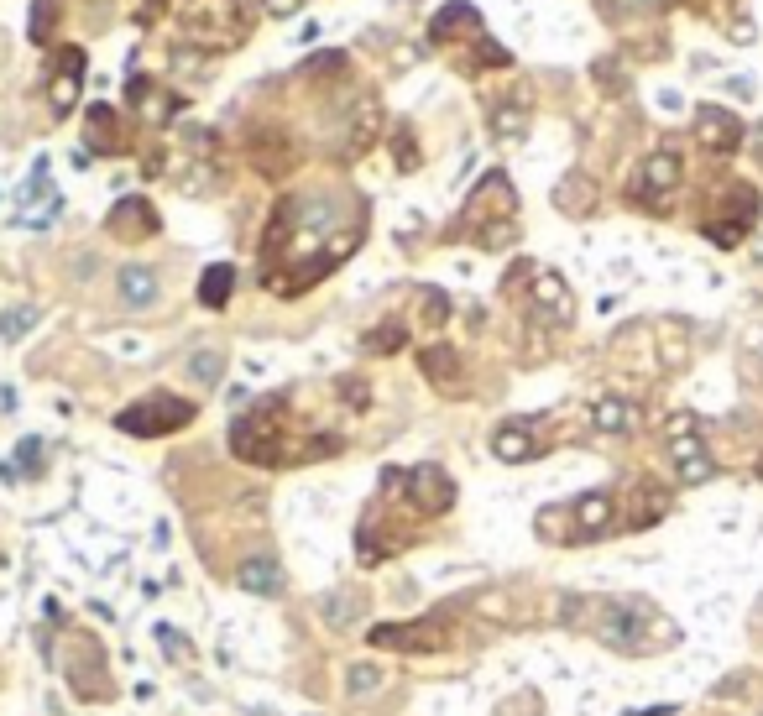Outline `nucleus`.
<instances>
[{
    "label": "nucleus",
    "instance_id": "obj_10",
    "mask_svg": "<svg viewBox=\"0 0 763 716\" xmlns=\"http://www.w3.org/2000/svg\"><path fill=\"white\" fill-rule=\"evenodd\" d=\"M115 293H121L126 309H152L157 293H163V283H157V272L147 262H131V267L115 272Z\"/></svg>",
    "mask_w": 763,
    "mask_h": 716
},
{
    "label": "nucleus",
    "instance_id": "obj_29",
    "mask_svg": "<svg viewBox=\"0 0 763 716\" xmlns=\"http://www.w3.org/2000/svg\"><path fill=\"white\" fill-rule=\"evenodd\" d=\"M21 466H27V471H42V440H21Z\"/></svg>",
    "mask_w": 763,
    "mask_h": 716
},
{
    "label": "nucleus",
    "instance_id": "obj_6",
    "mask_svg": "<svg viewBox=\"0 0 763 716\" xmlns=\"http://www.w3.org/2000/svg\"><path fill=\"white\" fill-rule=\"evenodd\" d=\"M680 173H685V163H680V152H654V157H643V168H638V183H633V194L643 199V204H664V194H675L680 189Z\"/></svg>",
    "mask_w": 763,
    "mask_h": 716
},
{
    "label": "nucleus",
    "instance_id": "obj_5",
    "mask_svg": "<svg viewBox=\"0 0 763 716\" xmlns=\"http://www.w3.org/2000/svg\"><path fill=\"white\" fill-rule=\"evenodd\" d=\"M398 487L413 497V507H419L424 518H439V513H450V507H455V481L439 466H413V471L398 466Z\"/></svg>",
    "mask_w": 763,
    "mask_h": 716
},
{
    "label": "nucleus",
    "instance_id": "obj_25",
    "mask_svg": "<svg viewBox=\"0 0 763 716\" xmlns=\"http://www.w3.org/2000/svg\"><path fill=\"white\" fill-rule=\"evenodd\" d=\"M110 115H115L110 105H89V136H95V147H100V152L115 147V136H110Z\"/></svg>",
    "mask_w": 763,
    "mask_h": 716
},
{
    "label": "nucleus",
    "instance_id": "obj_16",
    "mask_svg": "<svg viewBox=\"0 0 763 716\" xmlns=\"http://www.w3.org/2000/svg\"><path fill=\"white\" fill-rule=\"evenodd\" d=\"M455 32L481 37V16H476V6H466V0H455V6H445L434 16V42H450Z\"/></svg>",
    "mask_w": 763,
    "mask_h": 716
},
{
    "label": "nucleus",
    "instance_id": "obj_30",
    "mask_svg": "<svg viewBox=\"0 0 763 716\" xmlns=\"http://www.w3.org/2000/svg\"><path fill=\"white\" fill-rule=\"evenodd\" d=\"M298 6H304V0H267V11H272V16H293Z\"/></svg>",
    "mask_w": 763,
    "mask_h": 716
},
{
    "label": "nucleus",
    "instance_id": "obj_14",
    "mask_svg": "<svg viewBox=\"0 0 763 716\" xmlns=\"http://www.w3.org/2000/svg\"><path fill=\"white\" fill-rule=\"evenodd\" d=\"M534 309L549 314L554 325H570V288L560 272H534Z\"/></svg>",
    "mask_w": 763,
    "mask_h": 716
},
{
    "label": "nucleus",
    "instance_id": "obj_20",
    "mask_svg": "<svg viewBox=\"0 0 763 716\" xmlns=\"http://www.w3.org/2000/svg\"><path fill=\"white\" fill-rule=\"evenodd\" d=\"M382 664H351V675H345V696L351 701H372L377 690H382Z\"/></svg>",
    "mask_w": 763,
    "mask_h": 716
},
{
    "label": "nucleus",
    "instance_id": "obj_28",
    "mask_svg": "<svg viewBox=\"0 0 763 716\" xmlns=\"http://www.w3.org/2000/svg\"><path fill=\"white\" fill-rule=\"evenodd\" d=\"M424 304H429V325H445V319H450V304H445V293H424Z\"/></svg>",
    "mask_w": 763,
    "mask_h": 716
},
{
    "label": "nucleus",
    "instance_id": "obj_26",
    "mask_svg": "<svg viewBox=\"0 0 763 716\" xmlns=\"http://www.w3.org/2000/svg\"><path fill=\"white\" fill-rule=\"evenodd\" d=\"M53 16H58V0H37V6H32V42L53 37Z\"/></svg>",
    "mask_w": 763,
    "mask_h": 716
},
{
    "label": "nucleus",
    "instance_id": "obj_4",
    "mask_svg": "<svg viewBox=\"0 0 763 716\" xmlns=\"http://www.w3.org/2000/svg\"><path fill=\"white\" fill-rule=\"evenodd\" d=\"M669 460H675V471L685 487H701V481L716 476V460L706 455L701 434H696V419L680 413V419H669Z\"/></svg>",
    "mask_w": 763,
    "mask_h": 716
},
{
    "label": "nucleus",
    "instance_id": "obj_7",
    "mask_svg": "<svg viewBox=\"0 0 763 716\" xmlns=\"http://www.w3.org/2000/svg\"><path fill=\"white\" fill-rule=\"evenodd\" d=\"M696 136L706 152H737V142H743V121H737L732 110L722 105H701L696 110Z\"/></svg>",
    "mask_w": 763,
    "mask_h": 716
},
{
    "label": "nucleus",
    "instance_id": "obj_23",
    "mask_svg": "<svg viewBox=\"0 0 763 716\" xmlns=\"http://www.w3.org/2000/svg\"><path fill=\"white\" fill-rule=\"evenodd\" d=\"M79 74H53V84H48V100H53V115H68L79 105Z\"/></svg>",
    "mask_w": 763,
    "mask_h": 716
},
{
    "label": "nucleus",
    "instance_id": "obj_21",
    "mask_svg": "<svg viewBox=\"0 0 763 716\" xmlns=\"http://www.w3.org/2000/svg\"><path fill=\"white\" fill-rule=\"evenodd\" d=\"M189 377H194L199 387H220L225 356H220V351H194V356H189Z\"/></svg>",
    "mask_w": 763,
    "mask_h": 716
},
{
    "label": "nucleus",
    "instance_id": "obj_24",
    "mask_svg": "<svg viewBox=\"0 0 763 716\" xmlns=\"http://www.w3.org/2000/svg\"><path fill=\"white\" fill-rule=\"evenodd\" d=\"M403 340H408V330H403V325H382V330H372V335H366V351H377V356H392V351H398Z\"/></svg>",
    "mask_w": 763,
    "mask_h": 716
},
{
    "label": "nucleus",
    "instance_id": "obj_15",
    "mask_svg": "<svg viewBox=\"0 0 763 716\" xmlns=\"http://www.w3.org/2000/svg\"><path fill=\"white\" fill-rule=\"evenodd\" d=\"M591 424L601 434H633L638 429V403H628V398H596Z\"/></svg>",
    "mask_w": 763,
    "mask_h": 716
},
{
    "label": "nucleus",
    "instance_id": "obj_11",
    "mask_svg": "<svg viewBox=\"0 0 763 716\" xmlns=\"http://www.w3.org/2000/svg\"><path fill=\"white\" fill-rule=\"evenodd\" d=\"M105 225L115 230V236H126V241H147V236H157V210H152L147 199H136V194H131V199L115 204Z\"/></svg>",
    "mask_w": 763,
    "mask_h": 716
},
{
    "label": "nucleus",
    "instance_id": "obj_17",
    "mask_svg": "<svg viewBox=\"0 0 763 716\" xmlns=\"http://www.w3.org/2000/svg\"><path fill=\"white\" fill-rule=\"evenodd\" d=\"M230 288H236V267H230V262L204 267V277H199V304L204 309H225L230 304Z\"/></svg>",
    "mask_w": 763,
    "mask_h": 716
},
{
    "label": "nucleus",
    "instance_id": "obj_1",
    "mask_svg": "<svg viewBox=\"0 0 763 716\" xmlns=\"http://www.w3.org/2000/svg\"><path fill=\"white\" fill-rule=\"evenodd\" d=\"M596 622V638L607 643V649H622V654H638L643 649V628H649L654 607L638 602V596H601L596 607H586Z\"/></svg>",
    "mask_w": 763,
    "mask_h": 716
},
{
    "label": "nucleus",
    "instance_id": "obj_2",
    "mask_svg": "<svg viewBox=\"0 0 763 716\" xmlns=\"http://www.w3.org/2000/svg\"><path fill=\"white\" fill-rule=\"evenodd\" d=\"M194 424V403L189 398H173V392H152V398L131 403L115 413V429L136 434V440H157V434H178Z\"/></svg>",
    "mask_w": 763,
    "mask_h": 716
},
{
    "label": "nucleus",
    "instance_id": "obj_8",
    "mask_svg": "<svg viewBox=\"0 0 763 716\" xmlns=\"http://www.w3.org/2000/svg\"><path fill=\"white\" fill-rule=\"evenodd\" d=\"M753 220H758V194L737 183V189H732V215L711 220V225H706V236H711L716 246H737V241L748 236V225H753Z\"/></svg>",
    "mask_w": 763,
    "mask_h": 716
},
{
    "label": "nucleus",
    "instance_id": "obj_22",
    "mask_svg": "<svg viewBox=\"0 0 763 716\" xmlns=\"http://www.w3.org/2000/svg\"><path fill=\"white\" fill-rule=\"evenodd\" d=\"M37 304H16V309H6L0 314V340H21L27 330H37Z\"/></svg>",
    "mask_w": 763,
    "mask_h": 716
},
{
    "label": "nucleus",
    "instance_id": "obj_18",
    "mask_svg": "<svg viewBox=\"0 0 763 716\" xmlns=\"http://www.w3.org/2000/svg\"><path fill=\"white\" fill-rule=\"evenodd\" d=\"M419 366H424V377L434 382V387H455V372H460V356H455V345H429V351L419 356Z\"/></svg>",
    "mask_w": 763,
    "mask_h": 716
},
{
    "label": "nucleus",
    "instance_id": "obj_12",
    "mask_svg": "<svg viewBox=\"0 0 763 716\" xmlns=\"http://www.w3.org/2000/svg\"><path fill=\"white\" fill-rule=\"evenodd\" d=\"M492 455L507 460V466H523V460H534V455H539V434H534V424H528V419L502 424V429L492 434Z\"/></svg>",
    "mask_w": 763,
    "mask_h": 716
},
{
    "label": "nucleus",
    "instance_id": "obj_3",
    "mask_svg": "<svg viewBox=\"0 0 763 716\" xmlns=\"http://www.w3.org/2000/svg\"><path fill=\"white\" fill-rule=\"evenodd\" d=\"M366 643H372V649H403V654H413V649H445V643H450V617L434 612L424 622H382V628L366 633Z\"/></svg>",
    "mask_w": 763,
    "mask_h": 716
},
{
    "label": "nucleus",
    "instance_id": "obj_9",
    "mask_svg": "<svg viewBox=\"0 0 763 716\" xmlns=\"http://www.w3.org/2000/svg\"><path fill=\"white\" fill-rule=\"evenodd\" d=\"M236 586L246 596H283L288 575H283V565H277V554H251V560L236 570Z\"/></svg>",
    "mask_w": 763,
    "mask_h": 716
},
{
    "label": "nucleus",
    "instance_id": "obj_19",
    "mask_svg": "<svg viewBox=\"0 0 763 716\" xmlns=\"http://www.w3.org/2000/svg\"><path fill=\"white\" fill-rule=\"evenodd\" d=\"M523 131H528V110H523V100L492 105V136H502V142H518Z\"/></svg>",
    "mask_w": 763,
    "mask_h": 716
},
{
    "label": "nucleus",
    "instance_id": "obj_13",
    "mask_svg": "<svg viewBox=\"0 0 763 716\" xmlns=\"http://www.w3.org/2000/svg\"><path fill=\"white\" fill-rule=\"evenodd\" d=\"M570 513H575V534L570 539H601L612 528V497L607 492H586Z\"/></svg>",
    "mask_w": 763,
    "mask_h": 716
},
{
    "label": "nucleus",
    "instance_id": "obj_27",
    "mask_svg": "<svg viewBox=\"0 0 763 716\" xmlns=\"http://www.w3.org/2000/svg\"><path fill=\"white\" fill-rule=\"evenodd\" d=\"M351 617H356V602H351V596H345V591L325 596V622H330V628H345V622H351Z\"/></svg>",
    "mask_w": 763,
    "mask_h": 716
}]
</instances>
